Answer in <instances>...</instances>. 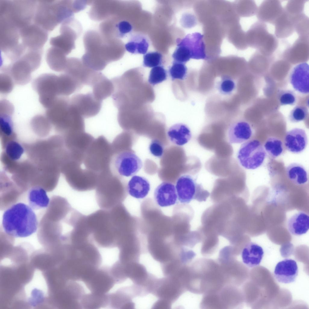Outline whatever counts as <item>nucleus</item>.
Segmentation results:
<instances>
[{
    "mask_svg": "<svg viewBox=\"0 0 309 309\" xmlns=\"http://www.w3.org/2000/svg\"><path fill=\"white\" fill-rule=\"evenodd\" d=\"M93 241L104 247L118 246L123 229L124 217L117 206L101 209L87 216Z\"/></svg>",
    "mask_w": 309,
    "mask_h": 309,
    "instance_id": "nucleus-1",
    "label": "nucleus"
},
{
    "mask_svg": "<svg viewBox=\"0 0 309 309\" xmlns=\"http://www.w3.org/2000/svg\"><path fill=\"white\" fill-rule=\"evenodd\" d=\"M33 209L23 203L13 205L4 213L2 226L5 233L14 237H28L37 231L38 222Z\"/></svg>",
    "mask_w": 309,
    "mask_h": 309,
    "instance_id": "nucleus-2",
    "label": "nucleus"
},
{
    "mask_svg": "<svg viewBox=\"0 0 309 309\" xmlns=\"http://www.w3.org/2000/svg\"><path fill=\"white\" fill-rule=\"evenodd\" d=\"M121 177L111 169L98 174L95 196L101 209H110L123 200L125 192Z\"/></svg>",
    "mask_w": 309,
    "mask_h": 309,
    "instance_id": "nucleus-3",
    "label": "nucleus"
},
{
    "mask_svg": "<svg viewBox=\"0 0 309 309\" xmlns=\"http://www.w3.org/2000/svg\"><path fill=\"white\" fill-rule=\"evenodd\" d=\"M67 1H40L37 2L33 21L46 31L53 30L72 16L69 2Z\"/></svg>",
    "mask_w": 309,
    "mask_h": 309,
    "instance_id": "nucleus-4",
    "label": "nucleus"
},
{
    "mask_svg": "<svg viewBox=\"0 0 309 309\" xmlns=\"http://www.w3.org/2000/svg\"><path fill=\"white\" fill-rule=\"evenodd\" d=\"M113 153L111 143L103 135L95 139L85 153L83 164L85 168L98 174L110 169Z\"/></svg>",
    "mask_w": 309,
    "mask_h": 309,
    "instance_id": "nucleus-5",
    "label": "nucleus"
},
{
    "mask_svg": "<svg viewBox=\"0 0 309 309\" xmlns=\"http://www.w3.org/2000/svg\"><path fill=\"white\" fill-rule=\"evenodd\" d=\"M64 172L70 186L78 191H90L95 189L98 174L86 168H81L82 164L71 160L64 164Z\"/></svg>",
    "mask_w": 309,
    "mask_h": 309,
    "instance_id": "nucleus-6",
    "label": "nucleus"
},
{
    "mask_svg": "<svg viewBox=\"0 0 309 309\" xmlns=\"http://www.w3.org/2000/svg\"><path fill=\"white\" fill-rule=\"evenodd\" d=\"M175 187L178 199L182 203H188L193 199L205 201L210 194L201 184L197 183L191 176L188 174L179 177Z\"/></svg>",
    "mask_w": 309,
    "mask_h": 309,
    "instance_id": "nucleus-7",
    "label": "nucleus"
},
{
    "mask_svg": "<svg viewBox=\"0 0 309 309\" xmlns=\"http://www.w3.org/2000/svg\"><path fill=\"white\" fill-rule=\"evenodd\" d=\"M266 154L261 143L258 140L253 139L242 144L237 152V158L243 167L253 170L262 165Z\"/></svg>",
    "mask_w": 309,
    "mask_h": 309,
    "instance_id": "nucleus-8",
    "label": "nucleus"
},
{
    "mask_svg": "<svg viewBox=\"0 0 309 309\" xmlns=\"http://www.w3.org/2000/svg\"><path fill=\"white\" fill-rule=\"evenodd\" d=\"M142 166L140 158L132 151L126 150L113 154L110 168L121 177H129L136 174Z\"/></svg>",
    "mask_w": 309,
    "mask_h": 309,
    "instance_id": "nucleus-9",
    "label": "nucleus"
},
{
    "mask_svg": "<svg viewBox=\"0 0 309 309\" xmlns=\"http://www.w3.org/2000/svg\"><path fill=\"white\" fill-rule=\"evenodd\" d=\"M57 76L51 73L44 74L37 78L33 83V87L39 96L41 104L47 109L55 102L58 95Z\"/></svg>",
    "mask_w": 309,
    "mask_h": 309,
    "instance_id": "nucleus-10",
    "label": "nucleus"
},
{
    "mask_svg": "<svg viewBox=\"0 0 309 309\" xmlns=\"http://www.w3.org/2000/svg\"><path fill=\"white\" fill-rule=\"evenodd\" d=\"M95 139L84 132L66 135L65 145L74 160L83 164L84 154Z\"/></svg>",
    "mask_w": 309,
    "mask_h": 309,
    "instance_id": "nucleus-11",
    "label": "nucleus"
},
{
    "mask_svg": "<svg viewBox=\"0 0 309 309\" xmlns=\"http://www.w3.org/2000/svg\"><path fill=\"white\" fill-rule=\"evenodd\" d=\"M70 103L79 113L84 118L96 116L100 112L102 101L97 99L92 92L78 93L70 98Z\"/></svg>",
    "mask_w": 309,
    "mask_h": 309,
    "instance_id": "nucleus-12",
    "label": "nucleus"
},
{
    "mask_svg": "<svg viewBox=\"0 0 309 309\" xmlns=\"http://www.w3.org/2000/svg\"><path fill=\"white\" fill-rule=\"evenodd\" d=\"M2 72L9 75L14 83L24 85L28 83L31 79V73L34 71L28 58L23 55L7 66H3Z\"/></svg>",
    "mask_w": 309,
    "mask_h": 309,
    "instance_id": "nucleus-13",
    "label": "nucleus"
},
{
    "mask_svg": "<svg viewBox=\"0 0 309 309\" xmlns=\"http://www.w3.org/2000/svg\"><path fill=\"white\" fill-rule=\"evenodd\" d=\"M21 44L28 50L42 49L48 37L47 31L35 24H30L19 30Z\"/></svg>",
    "mask_w": 309,
    "mask_h": 309,
    "instance_id": "nucleus-14",
    "label": "nucleus"
},
{
    "mask_svg": "<svg viewBox=\"0 0 309 309\" xmlns=\"http://www.w3.org/2000/svg\"><path fill=\"white\" fill-rule=\"evenodd\" d=\"M177 43V45L188 53L191 59L206 58L203 36L201 33L196 32L188 34L182 39H178Z\"/></svg>",
    "mask_w": 309,
    "mask_h": 309,
    "instance_id": "nucleus-15",
    "label": "nucleus"
},
{
    "mask_svg": "<svg viewBox=\"0 0 309 309\" xmlns=\"http://www.w3.org/2000/svg\"><path fill=\"white\" fill-rule=\"evenodd\" d=\"M309 36H299L292 45L283 52L284 59L294 63L305 62L309 57Z\"/></svg>",
    "mask_w": 309,
    "mask_h": 309,
    "instance_id": "nucleus-16",
    "label": "nucleus"
},
{
    "mask_svg": "<svg viewBox=\"0 0 309 309\" xmlns=\"http://www.w3.org/2000/svg\"><path fill=\"white\" fill-rule=\"evenodd\" d=\"M290 83L297 91L304 94L309 93V67L306 62L299 63L291 70L289 76Z\"/></svg>",
    "mask_w": 309,
    "mask_h": 309,
    "instance_id": "nucleus-17",
    "label": "nucleus"
},
{
    "mask_svg": "<svg viewBox=\"0 0 309 309\" xmlns=\"http://www.w3.org/2000/svg\"><path fill=\"white\" fill-rule=\"evenodd\" d=\"M283 9L279 1L265 0L258 7L256 14L259 21L274 25Z\"/></svg>",
    "mask_w": 309,
    "mask_h": 309,
    "instance_id": "nucleus-18",
    "label": "nucleus"
},
{
    "mask_svg": "<svg viewBox=\"0 0 309 309\" xmlns=\"http://www.w3.org/2000/svg\"><path fill=\"white\" fill-rule=\"evenodd\" d=\"M298 269L295 260L286 259L278 263L274 271V276L279 282L287 284L294 282L298 275Z\"/></svg>",
    "mask_w": 309,
    "mask_h": 309,
    "instance_id": "nucleus-19",
    "label": "nucleus"
},
{
    "mask_svg": "<svg viewBox=\"0 0 309 309\" xmlns=\"http://www.w3.org/2000/svg\"><path fill=\"white\" fill-rule=\"evenodd\" d=\"M308 142L305 131L301 128H295L287 132L284 139L286 149L293 153L298 154L303 152Z\"/></svg>",
    "mask_w": 309,
    "mask_h": 309,
    "instance_id": "nucleus-20",
    "label": "nucleus"
},
{
    "mask_svg": "<svg viewBox=\"0 0 309 309\" xmlns=\"http://www.w3.org/2000/svg\"><path fill=\"white\" fill-rule=\"evenodd\" d=\"M154 197L157 203L162 207L175 204L178 199L174 185L168 182H163L156 187Z\"/></svg>",
    "mask_w": 309,
    "mask_h": 309,
    "instance_id": "nucleus-21",
    "label": "nucleus"
},
{
    "mask_svg": "<svg viewBox=\"0 0 309 309\" xmlns=\"http://www.w3.org/2000/svg\"><path fill=\"white\" fill-rule=\"evenodd\" d=\"M253 129L249 123L240 121L232 124L228 131V138L231 144H239L245 142L250 139Z\"/></svg>",
    "mask_w": 309,
    "mask_h": 309,
    "instance_id": "nucleus-22",
    "label": "nucleus"
},
{
    "mask_svg": "<svg viewBox=\"0 0 309 309\" xmlns=\"http://www.w3.org/2000/svg\"><path fill=\"white\" fill-rule=\"evenodd\" d=\"M60 34L51 38L49 43L52 46L60 49L66 55L71 51L74 46V34L72 30L66 24H62Z\"/></svg>",
    "mask_w": 309,
    "mask_h": 309,
    "instance_id": "nucleus-23",
    "label": "nucleus"
},
{
    "mask_svg": "<svg viewBox=\"0 0 309 309\" xmlns=\"http://www.w3.org/2000/svg\"><path fill=\"white\" fill-rule=\"evenodd\" d=\"M269 33L266 24L257 21L252 24L247 32V44L250 47L257 50Z\"/></svg>",
    "mask_w": 309,
    "mask_h": 309,
    "instance_id": "nucleus-24",
    "label": "nucleus"
},
{
    "mask_svg": "<svg viewBox=\"0 0 309 309\" xmlns=\"http://www.w3.org/2000/svg\"><path fill=\"white\" fill-rule=\"evenodd\" d=\"M57 83L59 96H68L84 87L75 78L65 72L57 76Z\"/></svg>",
    "mask_w": 309,
    "mask_h": 309,
    "instance_id": "nucleus-25",
    "label": "nucleus"
},
{
    "mask_svg": "<svg viewBox=\"0 0 309 309\" xmlns=\"http://www.w3.org/2000/svg\"><path fill=\"white\" fill-rule=\"evenodd\" d=\"M263 255L262 247L255 243L250 242L243 248L241 256L244 264L249 267H253L260 264Z\"/></svg>",
    "mask_w": 309,
    "mask_h": 309,
    "instance_id": "nucleus-26",
    "label": "nucleus"
},
{
    "mask_svg": "<svg viewBox=\"0 0 309 309\" xmlns=\"http://www.w3.org/2000/svg\"><path fill=\"white\" fill-rule=\"evenodd\" d=\"M287 228L289 233L294 235H301L306 233L309 229V216L303 212H299L288 220Z\"/></svg>",
    "mask_w": 309,
    "mask_h": 309,
    "instance_id": "nucleus-27",
    "label": "nucleus"
},
{
    "mask_svg": "<svg viewBox=\"0 0 309 309\" xmlns=\"http://www.w3.org/2000/svg\"><path fill=\"white\" fill-rule=\"evenodd\" d=\"M167 135L172 142L179 146L188 143L192 137L190 128L183 123L176 124L170 127L167 131Z\"/></svg>",
    "mask_w": 309,
    "mask_h": 309,
    "instance_id": "nucleus-28",
    "label": "nucleus"
},
{
    "mask_svg": "<svg viewBox=\"0 0 309 309\" xmlns=\"http://www.w3.org/2000/svg\"><path fill=\"white\" fill-rule=\"evenodd\" d=\"M150 184L145 178L135 175L129 181L127 190L129 194L137 199H142L148 194L150 190Z\"/></svg>",
    "mask_w": 309,
    "mask_h": 309,
    "instance_id": "nucleus-29",
    "label": "nucleus"
},
{
    "mask_svg": "<svg viewBox=\"0 0 309 309\" xmlns=\"http://www.w3.org/2000/svg\"><path fill=\"white\" fill-rule=\"evenodd\" d=\"M274 25L275 26V36L279 38H287L292 35L295 31L292 18L286 12L284 8Z\"/></svg>",
    "mask_w": 309,
    "mask_h": 309,
    "instance_id": "nucleus-30",
    "label": "nucleus"
},
{
    "mask_svg": "<svg viewBox=\"0 0 309 309\" xmlns=\"http://www.w3.org/2000/svg\"><path fill=\"white\" fill-rule=\"evenodd\" d=\"M91 87L95 97L101 101L112 95L114 89L111 80L102 73Z\"/></svg>",
    "mask_w": 309,
    "mask_h": 309,
    "instance_id": "nucleus-31",
    "label": "nucleus"
},
{
    "mask_svg": "<svg viewBox=\"0 0 309 309\" xmlns=\"http://www.w3.org/2000/svg\"><path fill=\"white\" fill-rule=\"evenodd\" d=\"M67 59L66 55L62 51L52 46L48 49L46 55V60L48 66L56 72H63Z\"/></svg>",
    "mask_w": 309,
    "mask_h": 309,
    "instance_id": "nucleus-32",
    "label": "nucleus"
},
{
    "mask_svg": "<svg viewBox=\"0 0 309 309\" xmlns=\"http://www.w3.org/2000/svg\"><path fill=\"white\" fill-rule=\"evenodd\" d=\"M29 206L33 209L37 210L46 208L49 203V199L44 189L40 186L32 188L28 194Z\"/></svg>",
    "mask_w": 309,
    "mask_h": 309,
    "instance_id": "nucleus-33",
    "label": "nucleus"
},
{
    "mask_svg": "<svg viewBox=\"0 0 309 309\" xmlns=\"http://www.w3.org/2000/svg\"><path fill=\"white\" fill-rule=\"evenodd\" d=\"M286 172L288 179L296 185L304 184L308 180L306 169L299 164L293 163L289 164L286 167Z\"/></svg>",
    "mask_w": 309,
    "mask_h": 309,
    "instance_id": "nucleus-34",
    "label": "nucleus"
},
{
    "mask_svg": "<svg viewBox=\"0 0 309 309\" xmlns=\"http://www.w3.org/2000/svg\"><path fill=\"white\" fill-rule=\"evenodd\" d=\"M149 46L148 39L145 36L139 34L132 35L129 42L125 45L127 51L135 54H145Z\"/></svg>",
    "mask_w": 309,
    "mask_h": 309,
    "instance_id": "nucleus-35",
    "label": "nucleus"
},
{
    "mask_svg": "<svg viewBox=\"0 0 309 309\" xmlns=\"http://www.w3.org/2000/svg\"><path fill=\"white\" fill-rule=\"evenodd\" d=\"M266 152L271 157L276 158L280 156L284 150L283 145L282 141L275 137L268 138L265 142L263 146Z\"/></svg>",
    "mask_w": 309,
    "mask_h": 309,
    "instance_id": "nucleus-36",
    "label": "nucleus"
},
{
    "mask_svg": "<svg viewBox=\"0 0 309 309\" xmlns=\"http://www.w3.org/2000/svg\"><path fill=\"white\" fill-rule=\"evenodd\" d=\"M295 31L299 36H309V18L304 13L293 18Z\"/></svg>",
    "mask_w": 309,
    "mask_h": 309,
    "instance_id": "nucleus-37",
    "label": "nucleus"
},
{
    "mask_svg": "<svg viewBox=\"0 0 309 309\" xmlns=\"http://www.w3.org/2000/svg\"><path fill=\"white\" fill-rule=\"evenodd\" d=\"M279 42L276 36L269 33L259 49L257 50L263 55L267 56L273 55L277 49Z\"/></svg>",
    "mask_w": 309,
    "mask_h": 309,
    "instance_id": "nucleus-38",
    "label": "nucleus"
},
{
    "mask_svg": "<svg viewBox=\"0 0 309 309\" xmlns=\"http://www.w3.org/2000/svg\"><path fill=\"white\" fill-rule=\"evenodd\" d=\"M167 77V73L163 66L160 65L153 68L151 70L148 81L149 84L154 85L165 80Z\"/></svg>",
    "mask_w": 309,
    "mask_h": 309,
    "instance_id": "nucleus-39",
    "label": "nucleus"
},
{
    "mask_svg": "<svg viewBox=\"0 0 309 309\" xmlns=\"http://www.w3.org/2000/svg\"><path fill=\"white\" fill-rule=\"evenodd\" d=\"M187 69L185 64L174 61L169 69V74L172 80H184L186 77Z\"/></svg>",
    "mask_w": 309,
    "mask_h": 309,
    "instance_id": "nucleus-40",
    "label": "nucleus"
},
{
    "mask_svg": "<svg viewBox=\"0 0 309 309\" xmlns=\"http://www.w3.org/2000/svg\"><path fill=\"white\" fill-rule=\"evenodd\" d=\"M24 149L18 142L15 141L8 142L5 147V151L10 159L13 161L19 160L24 152Z\"/></svg>",
    "mask_w": 309,
    "mask_h": 309,
    "instance_id": "nucleus-41",
    "label": "nucleus"
},
{
    "mask_svg": "<svg viewBox=\"0 0 309 309\" xmlns=\"http://www.w3.org/2000/svg\"><path fill=\"white\" fill-rule=\"evenodd\" d=\"M306 1L305 0L289 1L283 8L289 15L294 17L304 13Z\"/></svg>",
    "mask_w": 309,
    "mask_h": 309,
    "instance_id": "nucleus-42",
    "label": "nucleus"
},
{
    "mask_svg": "<svg viewBox=\"0 0 309 309\" xmlns=\"http://www.w3.org/2000/svg\"><path fill=\"white\" fill-rule=\"evenodd\" d=\"M13 113H0V127L2 132L8 136L11 135L13 133V124L11 116Z\"/></svg>",
    "mask_w": 309,
    "mask_h": 309,
    "instance_id": "nucleus-43",
    "label": "nucleus"
},
{
    "mask_svg": "<svg viewBox=\"0 0 309 309\" xmlns=\"http://www.w3.org/2000/svg\"><path fill=\"white\" fill-rule=\"evenodd\" d=\"M162 56L158 52H149L143 56V65L145 67L153 68L161 65Z\"/></svg>",
    "mask_w": 309,
    "mask_h": 309,
    "instance_id": "nucleus-44",
    "label": "nucleus"
},
{
    "mask_svg": "<svg viewBox=\"0 0 309 309\" xmlns=\"http://www.w3.org/2000/svg\"><path fill=\"white\" fill-rule=\"evenodd\" d=\"M308 114V110L306 107L298 105L295 107L290 111L288 119L292 123H298L305 119Z\"/></svg>",
    "mask_w": 309,
    "mask_h": 309,
    "instance_id": "nucleus-45",
    "label": "nucleus"
},
{
    "mask_svg": "<svg viewBox=\"0 0 309 309\" xmlns=\"http://www.w3.org/2000/svg\"><path fill=\"white\" fill-rule=\"evenodd\" d=\"M280 104L281 105H293L296 103V98L295 93L290 90H282L278 96Z\"/></svg>",
    "mask_w": 309,
    "mask_h": 309,
    "instance_id": "nucleus-46",
    "label": "nucleus"
},
{
    "mask_svg": "<svg viewBox=\"0 0 309 309\" xmlns=\"http://www.w3.org/2000/svg\"><path fill=\"white\" fill-rule=\"evenodd\" d=\"M14 82L8 74L2 72L0 75V91L4 94L10 93L12 90Z\"/></svg>",
    "mask_w": 309,
    "mask_h": 309,
    "instance_id": "nucleus-47",
    "label": "nucleus"
},
{
    "mask_svg": "<svg viewBox=\"0 0 309 309\" xmlns=\"http://www.w3.org/2000/svg\"><path fill=\"white\" fill-rule=\"evenodd\" d=\"M235 84L233 80L228 77L222 79L218 84V90L224 94H230L235 88Z\"/></svg>",
    "mask_w": 309,
    "mask_h": 309,
    "instance_id": "nucleus-48",
    "label": "nucleus"
},
{
    "mask_svg": "<svg viewBox=\"0 0 309 309\" xmlns=\"http://www.w3.org/2000/svg\"><path fill=\"white\" fill-rule=\"evenodd\" d=\"M115 33L116 36L123 37L132 30V27L128 21H120L114 25Z\"/></svg>",
    "mask_w": 309,
    "mask_h": 309,
    "instance_id": "nucleus-49",
    "label": "nucleus"
},
{
    "mask_svg": "<svg viewBox=\"0 0 309 309\" xmlns=\"http://www.w3.org/2000/svg\"><path fill=\"white\" fill-rule=\"evenodd\" d=\"M149 149L151 154L155 157L161 158L163 154L164 146L161 142L157 139H154L151 141Z\"/></svg>",
    "mask_w": 309,
    "mask_h": 309,
    "instance_id": "nucleus-50",
    "label": "nucleus"
}]
</instances>
